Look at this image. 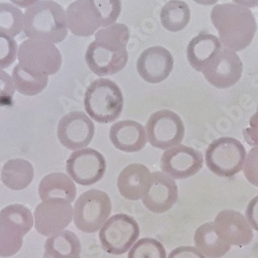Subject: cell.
I'll use <instances>...</instances> for the list:
<instances>
[{"label": "cell", "mask_w": 258, "mask_h": 258, "mask_svg": "<svg viewBox=\"0 0 258 258\" xmlns=\"http://www.w3.org/2000/svg\"><path fill=\"white\" fill-rule=\"evenodd\" d=\"M129 29L117 23L101 28L95 33V40L89 45L85 60L90 71L98 77L112 76L121 72L128 62L127 44Z\"/></svg>", "instance_id": "obj_1"}, {"label": "cell", "mask_w": 258, "mask_h": 258, "mask_svg": "<svg viewBox=\"0 0 258 258\" xmlns=\"http://www.w3.org/2000/svg\"><path fill=\"white\" fill-rule=\"evenodd\" d=\"M211 20L224 48L239 52L251 45L257 27L248 8L235 4L216 5L211 12Z\"/></svg>", "instance_id": "obj_2"}, {"label": "cell", "mask_w": 258, "mask_h": 258, "mask_svg": "<svg viewBox=\"0 0 258 258\" xmlns=\"http://www.w3.org/2000/svg\"><path fill=\"white\" fill-rule=\"evenodd\" d=\"M66 11L53 0H41L24 15L23 30L30 39L59 44L68 35Z\"/></svg>", "instance_id": "obj_3"}, {"label": "cell", "mask_w": 258, "mask_h": 258, "mask_svg": "<svg viewBox=\"0 0 258 258\" xmlns=\"http://www.w3.org/2000/svg\"><path fill=\"white\" fill-rule=\"evenodd\" d=\"M124 98L119 86L109 79L93 81L84 96L85 111L98 123L117 120L123 110Z\"/></svg>", "instance_id": "obj_4"}, {"label": "cell", "mask_w": 258, "mask_h": 258, "mask_svg": "<svg viewBox=\"0 0 258 258\" xmlns=\"http://www.w3.org/2000/svg\"><path fill=\"white\" fill-rule=\"evenodd\" d=\"M33 224V215L25 206L10 205L0 211V257L16 255Z\"/></svg>", "instance_id": "obj_5"}, {"label": "cell", "mask_w": 258, "mask_h": 258, "mask_svg": "<svg viewBox=\"0 0 258 258\" xmlns=\"http://www.w3.org/2000/svg\"><path fill=\"white\" fill-rule=\"evenodd\" d=\"M244 145L233 138H219L206 150L207 167L218 177L231 178L243 169L246 159Z\"/></svg>", "instance_id": "obj_6"}, {"label": "cell", "mask_w": 258, "mask_h": 258, "mask_svg": "<svg viewBox=\"0 0 258 258\" xmlns=\"http://www.w3.org/2000/svg\"><path fill=\"white\" fill-rule=\"evenodd\" d=\"M112 213V202L104 191L90 189L84 192L74 207L76 227L86 233L98 231Z\"/></svg>", "instance_id": "obj_7"}, {"label": "cell", "mask_w": 258, "mask_h": 258, "mask_svg": "<svg viewBox=\"0 0 258 258\" xmlns=\"http://www.w3.org/2000/svg\"><path fill=\"white\" fill-rule=\"evenodd\" d=\"M19 66L33 75L52 76L62 66V56L57 47L48 41L27 39L18 49Z\"/></svg>", "instance_id": "obj_8"}, {"label": "cell", "mask_w": 258, "mask_h": 258, "mask_svg": "<svg viewBox=\"0 0 258 258\" xmlns=\"http://www.w3.org/2000/svg\"><path fill=\"white\" fill-rule=\"evenodd\" d=\"M141 233L138 221L127 214H117L109 217L99 229V242L105 252L122 255L129 251Z\"/></svg>", "instance_id": "obj_9"}, {"label": "cell", "mask_w": 258, "mask_h": 258, "mask_svg": "<svg viewBox=\"0 0 258 258\" xmlns=\"http://www.w3.org/2000/svg\"><path fill=\"white\" fill-rule=\"evenodd\" d=\"M146 133L152 147L166 151L183 142L185 126L175 112L160 110L150 116L146 124Z\"/></svg>", "instance_id": "obj_10"}, {"label": "cell", "mask_w": 258, "mask_h": 258, "mask_svg": "<svg viewBox=\"0 0 258 258\" xmlns=\"http://www.w3.org/2000/svg\"><path fill=\"white\" fill-rule=\"evenodd\" d=\"M202 73L214 87L226 89L241 80L243 62L235 52L222 48L210 59Z\"/></svg>", "instance_id": "obj_11"}, {"label": "cell", "mask_w": 258, "mask_h": 258, "mask_svg": "<svg viewBox=\"0 0 258 258\" xmlns=\"http://www.w3.org/2000/svg\"><path fill=\"white\" fill-rule=\"evenodd\" d=\"M106 170L104 156L94 149H81L75 151L67 161L70 178L82 186H91L99 182Z\"/></svg>", "instance_id": "obj_12"}, {"label": "cell", "mask_w": 258, "mask_h": 258, "mask_svg": "<svg viewBox=\"0 0 258 258\" xmlns=\"http://www.w3.org/2000/svg\"><path fill=\"white\" fill-rule=\"evenodd\" d=\"M204 166V156L199 150L179 145L163 152L160 160L162 173L174 180L196 176Z\"/></svg>", "instance_id": "obj_13"}, {"label": "cell", "mask_w": 258, "mask_h": 258, "mask_svg": "<svg viewBox=\"0 0 258 258\" xmlns=\"http://www.w3.org/2000/svg\"><path fill=\"white\" fill-rule=\"evenodd\" d=\"M74 217L71 203L63 200H48L40 203L34 212V225L38 233L52 236L66 229Z\"/></svg>", "instance_id": "obj_14"}, {"label": "cell", "mask_w": 258, "mask_h": 258, "mask_svg": "<svg viewBox=\"0 0 258 258\" xmlns=\"http://www.w3.org/2000/svg\"><path fill=\"white\" fill-rule=\"evenodd\" d=\"M95 127L92 120L83 112H72L61 118L57 137L63 147L73 151L84 149L93 140Z\"/></svg>", "instance_id": "obj_15"}, {"label": "cell", "mask_w": 258, "mask_h": 258, "mask_svg": "<svg viewBox=\"0 0 258 258\" xmlns=\"http://www.w3.org/2000/svg\"><path fill=\"white\" fill-rule=\"evenodd\" d=\"M178 198L179 190L176 181L162 171H154L151 173V182L142 201L150 212L163 214L176 205Z\"/></svg>", "instance_id": "obj_16"}, {"label": "cell", "mask_w": 258, "mask_h": 258, "mask_svg": "<svg viewBox=\"0 0 258 258\" xmlns=\"http://www.w3.org/2000/svg\"><path fill=\"white\" fill-rule=\"evenodd\" d=\"M213 222L219 238L229 246H247L253 240L252 227L238 211L223 210L217 214Z\"/></svg>", "instance_id": "obj_17"}, {"label": "cell", "mask_w": 258, "mask_h": 258, "mask_svg": "<svg viewBox=\"0 0 258 258\" xmlns=\"http://www.w3.org/2000/svg\"><path fill=\"white\" fill-rule=\"evenodd\" d=\"M174 69V57L163 47L155 46L145 50L139 57L137 70L149 84H158L168 78Z\"/></svg>", "instance_id": "obj_18"}, {"label": "cell", "mask_w": 258, "mask_h": 258, "mask_svg": "<svg viewBox=\"0 0 258 258\" xmlns=\"http://www.w3.org/2000/svg\"><path fill=\"white\" fill-rule=\"evenodd\" d=\"M68 28L77 36L89 37L100 27V18L90 0H76L67 12Z\"/></svg>", "instance_id": "obj_19"}, {"label": "cell", "mask_w": 258, "mask_h": 258, "mask_svg": "<svg viewBox=\"0 0 258 258\" xmlns=\"http://www.w3.org/2000/svg\"><path fill=\"white\" fill-rule=\"evenodd\" d=\"M113 146L126 153H137L146 147L148 138L145 127L133 120L115 123L110 129Z\"/></svg>", "instance_id": "obj_20"}, {"label": "cell", "mask_w": 258, "mask_h": 258, "mask_svg": "<svg viewBox=\"0 0 258 258\" xmlns=\"http://www.w3.org/2000/svg\"><path fill=\"white\" fill-rule=\"evenodd\" d=\"M151 173L149 168L141 163H133L122 169L118 176L117 186L120 195L128 201H140L146 193Z\"/></svg>", "instance_id": "obj_21"}, {"label": "cell", "mask_w": 258, "mask_h": 258, "mask_svg": "<svg viewBox=\"0 0 258 258\" xmlns=\"http://www.w3.org/2000/svg\"><path fill=\"white\" fill-rule=\"evenodd\" d=\"M222 49L219 38L211 33L202 32L193 37L187 47V59L192 69L203 72L210 59Z\"/></svg>", "instance_id": "obj_22"}, {"label": "cell", "mask_w": 258, "mask_h": 258, "mask_svg": "<svg viewBox=\"0 0 258 258\" xmlns=\"http://www.w3.org/2000/svg\"><path fill=\"white\" fill-rule=\"evenodd\" d=\"M38 195L40 200H63L73 203L76 200L77 187L74 181L62 173H52L39 183Z\"/></svg>", "instance_id": "obj_23"}, {"label": "cell", "mask_w": 258, "mask_h": 258, "mask_svg": "<svg viewBox=\"0 0 258 258\" xmlns=\"http://www.w3.org/2000/svg\"><path fill=\"white\" fill-rule=\"evenodd\" d=\"M81 252L79 236L72 230H62L46 241L44 258H80Z\"/></svg>", "instance_id": "obj_24"}, {"label": "cell", "mask_w": 258, "mask_h": 258, "mask_svg": "<svg viewBox=\"0 0 258 258\" xmlns=\"http://www.w3.org/2000/svg\"><path fill=\"white\" fill-rule=\"evenodd\" d=\"M195 244L196 248L207 258H221L231 248L219 238L214 222L204 223L196 230Z\"/></svg>", "instance_id": "obj_25"}, {"label": "cell", "mask_w": 258, "mask_h": 258, "mask_svg": "<svg viewBox=\"0 0 258 258\" xmlns=\"http://www.w3.org/2000/svg\"><path fill=\"white\" fill-rule=\"evenodd\" d=\"M34 178V169L32 164L21 158L11 159L2 169V180L4 184L15 191L27 188Z\"/></svg>", "instance_id": "obj_26"}, {"label": "cell", "mask_w": 258, "mask_h": 258, "mask_svg": "<svg viewBox=\"0 0 258 258\" xmlns=\"http://www.w3.org/2000/svg\"><path fill=\"white\" fill-rule=\"evenodd\" d=\"M190 17V9L182 0H169L160 13L162 26L170 32L183 30L189 24Z\"/></svg>", "instance_id": "obj_27"}, {"label": "cell", "mask_w": 258, "mask_h": 258, "mask_svg": "<svg viewBox=\"0 0 258 258\" xmlns=\"http://www.w3.org/2000/svg\"><path fill=\"white\" fill-rule=\"evenodd\" d=\"M12 79L16 90L26 96L39 94L42 90H45L49 81L48 77L30 74L21 68L19 64H17L13 71Z\"/></svg>", "instance_id": "obj_28"}, {"label": "cell", "mask_w": 258, "mask_h": 258, "mask_svg": "<svg viewBox=\"0 0 258 258\" xmlns=\"http://www.w3.org/2000/svg\"><path fill=\"white\" fill-rule=\"evenodd\" d=\"M24 15L11 4H0V33L11 37L19 35L23 30Z\"/></svg>", "instance_id": "obj_29"}, {"label": "cell", "mask_w": 258, "mask_h": 258, "mask_svg": "<svg viewBox=\"0 0 258 258\" xmlns=\"http://www.w3.org/2000/svg\"><path fill=\"white\" fill-rule=\"evenodd\" d=\"M128 258H167L164 246L155 239L143 238L129 249Z\"/></svg>", "instance_id": "obj_30"}, {"label": "cell", "mask_w": 258, "mask_h": 258, "mask_svg": "<svg viewBox=\"0 0 258 258\" xmlns=\"http://www.w3.org/2000/svg\"><path fill=\"white\" fill-rule=\"evenodd\" d=\"M90 2L100 18L101 27L106 28L116 24L122 11L121 0H90Z\"/></svg>", "instance_id": "obj_31"}, {"label": "cell", "mask_w": 258, "mask_h": 258, "mask_svg": "<svg viewBox=\"0 0 258 258\" xmlns=\"http://www.w3.org/2000/svg\"><path fill=\"white\" fill-rule=\"evenodd\" d=\"M17 56V41L5 33H0V70L10 68L16 61Z\"/></svg>", "instance_id": "obj_32"}, {"label": "cell", "mask_w": 258, "mask_h": 258, "mask_svg": "<svg viewBox=\"0 0 258 258\" xmlns=\"http://www.w3.org/2000/svg\"><path fill=\"white\" fill-rule=\"evenodd\" d=\"M243 171L247 181L258 188V146L253 147L246 156Z\"/></svg>", "instance_id": "obj_33"}, {"label": "cell", "mask_w": 258, "mask_h": 258, "mask_svg": "<svg viewBox=\"0 0 258 258\" xmlns=\"http://www.w3.org/2000/svg\"><path fill=\"white\" fill-rule=\"evenodd\" d=\"M14 94L15 86L12 77L0 70V107L12 105Z\"/></svg>", "instance_id": "obj_34"}, {"label": "cell", "mask_w": 258, "mask_h": 258, "mask_svg": "<svg viewBox=\"0 0 258 258\" xmlns=\"http://www.w3.org/2000/svg\"><path fill=\"white\" fill-rule=\"evenodd\" d=\"M245 141L252 147L258 146V111L251 117L249 126L243 132Z\"/></svg>", "instance_id": "obj_35"}, {"label": "cell", "mask_w": 258, "mask_h": 258, "mask_svg": "<svg viewBox=\"0 0 258 258\" xmlns=\"http://www.w3.org/2000/svg\"><path fill=\"white\" fill-rule=\"evenodd\" d=\"M167 258H207L196 247L181 246L171 251Z\"/></svg>", "instance_id": "obj_36"}, {"label": "cell", "mask_w": 258, "mask_h": 258, "mask_svg": "<svg viewBox=\"0 0 258 258\" xmlns=\"http://www.w3.org/2000/svg\"><path fill=\"white\" fill-rule=\"evenodd\" d=\"M245 217L252 229L258 231V196L253 198L248 204L246 208Z\"/></svg>", "instance_id": "obj_37"}, {"label": "cell", "mask_w": 258, "mask_h": 258, "mask_svg": "<svg viewBox=\"0 0 258 258\" xmlns=\"http://www.w3.org/2000/svg\"><path fill=\"white\" fill-rule=\"evenodd\" d=\"M11 3H13L14 5H16L19 8H23V9H29L31 7H33L34 5L38 4L41 0H10Z\"/></svg>", "instance_id": "obj_38"}, {"label": "cell", "mask_w": 258, "mask_h": 258, "mask_svg": "<svg viewBox=\"0 0 258 258\" xmlns=\"http://www.w3.org/2000/svg\"><path fill=\"white\" fill-rule=\"evenodd\" d=\"M235 5H239L248 9L258 7V0H232Z\"/></svg>", "instance_id": "obj_39"}, {"label": "cell", "mask_w": 258, "mask_h": 258, "mask_svg": "<svg viewBox=\"0 0 258 258\" xmlns=\"http://www.w3.org/2000/svg\"><path fill=\"white\" fill-rule=\"evenodd\" d=\"M195 2L202 6H213L216 5V3H218L219 0H195Z\"/></svg>", "instance_id": "obj_40"}, {"label": "cell", "mask_w": 258, "mask_h": 258, "mask_svg": "<svg viewBox=\"0 0 258 258\" xmlns=\"http://www.w3.org/2000/svg\"><path fill=\"white\" fill-rule=\"evenodd\" d=\"M257 111H258V105H257Z\"/></svg>", "instance_id": "obj_41"}]
</instances>
